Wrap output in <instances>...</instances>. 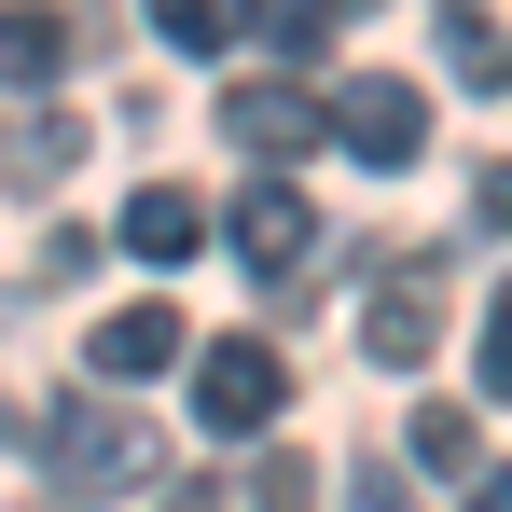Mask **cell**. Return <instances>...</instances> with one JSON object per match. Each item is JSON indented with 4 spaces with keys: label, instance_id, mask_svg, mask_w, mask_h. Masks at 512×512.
<instances>
[{
    "label": "cell",
    "instance_id": "cell-1",
    "mask_svg": "<svg viewBox=\"0 0 512 512\" xmlns=\"http://www.w3.org/2000/svg\"><path fill=\"white\" fill-rule=\"evenodd\" d=\"M167 471V443H153V416L139 402H70L56 416V499H125V485H153Z\"/></svg>",
    "mask_w": 512,
    "mask_h": 512
},
{
    "label": "cell",
    "instance_id": "cell-2",
    "mask_svg": "<svg viewBox=\"0 0 512 512\" xmlns=\"http://www.w3.org/2000/svg\"><path fill=\"white\" fill-rule=\"evenodd\" d=\"M319 125H333L360 167H416V153H429V97L402 84V70H346V84L319 97Z\"/></svg>",
    "mask_w": 512,
    "mask_h": 512
},
{
    "label": "cell",
    "instance_id": "cell-3",
    "mask_svg": "<svg viewBox=\"0 0 512 512\" xmlns=\"http://www.w3.org/2000/svg\"><path fill=\"white\" fill-rule=\"evenodd\" d=\"M360 346L388 374H429V346H443V263H388L374 305H360Z\"/></svg>",
    "mask_w": 512,
    "mask_h": 512
},
{
    "label": "cell",
    "instance_id": "cell-4",
    "mask_svg": "<svg viewBox=\"0 0 512 512\" xmlns=\"http://www.w3.org/2000/svg\"><path fill=\"white\" fill-rule=\"evenodd\" d=\"M277 402H291V374H277L263 333H222L208 360H194V416L208 429H277Z\"/></svg>",
    "mask_w": 512,
    "mask_h": 512
},
{
    "label": "cell",
    "instance_id": "cell-5",
    "mask_svg": "<svg viewBox=\"0 0 512 512\" xmlns=\"http://www.w3.org/2000/svg\"><path fill=\"white\" fill-rule=\"evenodd\" d=\"M222 139L236 153H319V84H222Z\"/></svg>",
    "mask_w": 512,
    "mask_h": 512
},
{
    "label": "cell",
    "instance_id": "cell-6",
    "mask_svg": "<svg viewBox=\"0 0 512 512\" xmlns=\"http://www.w3.org/2000/svg\"><path fill=\"white\" fill-rule=\"evenodd\" d=\"M222 236H236V250H250L263 277H291V263L319 250V208H305L291 180H263V194H236V222H222Z\"/></svg>",
    "mask_w": 512,
    "mask_h": 512
},
{
    "label": "cell",
    "instance_id": "cell-7",
    "mask_svg": "<svg viewBox=\"0 0 512 512\" xmlns=\"http://www.w3.org/2000/svg\"><path fill=\"white\" fill-rule=\"evenodd\" d=\"M180 360V305H111V319H97V388H125V374H167Z\"/></svg>",
    "mask_w": 512,
    "mask_h": 512
},
{
    "label": "cell",
    "instance_id": "cell-8",
    "mask_svg": "<svg viewBox=\"0 0 512 512\" xmlns=\"http://www.w3.org/2000/svg\"><path fill=\"white\" fill-rule=\"evenodd\" d=\"M194 236H208V208H194L180 180H153V194L125 208V250H139V263H180V250H194Z\"/></svg>",
    "mask_w": 512,
    "mask_h": 512
},
{
    "label": "cell",
    "instance_id": "cell-9",
    "mask_svg": "<svg viewBox=\"0 0 512 512\" xmlns=\"http://www.w3.org/2000/svg\"><path fill=\"white\" fill-rule=\"evenodd\" d=\"M402 443H416V471H457V485L485 471V429H471V402H416V429H402Z\"/></svg>",
    "mask_w": 512,
    "mask_h": 512
},
{
    "label": "cell",
    "instance_id": "cell-10",
    "mask_svg": "<svg viewBox=\"0 0 512 512\" xmlns=\"http://www.w3.org/2000/svg\"><path fill=\"white\" fill-rule=\"evenodd\" d=\"M70 70V14H0V84H56Z\"/></svg>",
    "mask_w": 512,
    "mask_h": 512
},
{
    "label": "cell",
    "instance_id": "cell-11",
    "mask_svg": "<svg viewBox=\"0 0 512 512\" xmlns=\"http://www.w3.org/2000/svg\"><path fill=\"white\" fill-rule=\"evenodd\" d=\"M443 56H457V84H485V97L512 84V42H499V28H485V14H471V0L443 14Z\"/></svg>",
    "mask_w": 512,
    "mask_h": 512
},
{
    "label": "cell",
    "instance_id": "cell-12",
    "mask_svg": "<svg viewBox=\"0 0 512 512\" xmlns=\"http://www.w3.org/2000/svg\"><path fill=\"white\" fill-rule=\"evenodd\" d=\"M250 512H333V485H319L305 457H263V471H250Z\"/></svg>",
    "mask_w": 512,
    "mask_h": 512
},
{
    "label": "cell",
    "instance_id": "cell-13",
    "mask_svg": "<svg viewBox=\"0 0 512 512\" xmlns=\"http://www.w3.org/2000/svg\"><path fill=\"white\" fill-rule=\"evenodd\" d=\"M153 28H167L180 56H208V42H236V0H153Z\"/></svg>",
    "mask_w": 512,
    "mask_h": 512
},
{
    "label": "cell",
    "instance_id": "cell-14",
    "mask_svg": "<svg viewBox=\"0 0 512 512\" xmlns=\"http://www.w3.org/2000/svg\"><path fill=\"white\" fill-rule=\"evenodd\" d=\"M471 388L512 402V277H499V305H485V360H471Z\"/></svg>",
    "mask_w": 512,
    "mask_h": 512
},
{
    "label": "cell",
    "instance_id": "cell-15",
    "mask_svg": "<svg viewBox=\"0 0 512 512\" xmlns=\"http://www.w3.org/2000/svg\"><path fill=\"white\" fill-rule=\"evenodd\" d=\"M70 153H84V139H70V125H56V111H42V125H28V139H14V180H56V167H70Z\"/></svg>",
    "mask_w": 512,
    "mask_h": 512
},
{
    "label": "cell",
    "instance_id": "cell-16",
    "mask_svg": "<svg viewBox=\"0 0 512 512\" xmlns=\"http://www.w3.org/2000/svg\"><path fill=\"white\" fill-rule=\"evenodd\" d=\"M346 512H416V499H402V471H388V457H360V471H346Z\"/></svg>",
    "mask_w": 512,
    "mask_h": 512
},
{
    "label": "cell",
    "instance_id": "cell-17",
    "mask_svg": "<svg viewBox=\"0 0 512 512\" xmlns=\"http://www.w3.org/2000/svg\"><path fill=\"white\" fill-rule=\"evenodd\" d=\"M471 512H512V471H471Z\"/></svg>",
    "mask_w": 512,
    "mask_h": 512
},
{
    "label": "cell",
    "instance_id": "cell-18",
    "mask_svg": "<svg viewBox=\"0 0 512 512\" xmlns=\"http://www.w3.org/2000/svg\"><path fill=\"white\" fill-rule=\"evenodd\" d=\"M485 222H512V167H485Z\"/></svg>",
    "mask_w": 512,
    "mask_h": 512
},
{
    "label": "cell",
    "instance_id": "cell-19",
    "mask_svg": "<svg viewBox=\"0 0 512 512\" xmlns=\"http://www.w3.org/2000/svg\"><path fill=\"white\" fill-rule=\"evenodd\" d=\"M167 512H222V485H180V499H167Z\"/></svg>",
    "mask_w": 512,
    "mask_h": 512
},
{
    "label": "cell",
    "instance_id": "cell-20",
    "mask_svg": "<svg viewBox=\"0 0 512 512\" xmlns=\"http://www.w3.org/2000/svg\"><path fill=\"white\" fill-rule=\"evenodd\" d=\"M319 14H333V28H346V14H360V0H319Z\"/></svg>",
    "mask_w": 512,
    "mask_h": 512
}]
</instances>
